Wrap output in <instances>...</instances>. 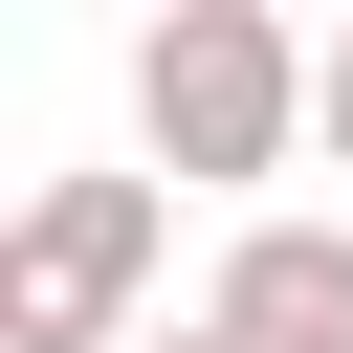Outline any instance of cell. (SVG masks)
Returning <instances> with one entry per match:
<instances>
[{"instance_id":"1","label":"cell","mask_w":353,"mask_h":353,"mask_svg":"<svg viewBox=\"0 0 353 353\" xmlns=\"http://www.w3.org/2000/svg\"><path fill=\"white\" fill-rule=\"evenodd\" d=\"M309 66H331V44H287L265 0H176V22L132 44V132H154V176H199V199L287 176V154H309Z\"/></svg>"},{"instance_id":"2","label":"cell","mask_w":353,"mask_h":353,"mask_svg":"<svg viewBox=\"0 0 353 353\" xmlns=\"http://www.w3.org/2000/svg\"><path fill=\"white\" fill-rule=\"evenodd\" d=\"M154 243H176V176H44L0 221V353H132Z\"/></svg>"},{"instance_id":"3","label":"cell","mask_w":353,"mask_h":353,"mask_svg":"<svg viewBox=\"0 0 353 353\" xmlns=\"http://www.w3.org/2000/svg\"><path fill=\"white\" fill-rule=\"evenodd\" d=\"M199 331H221V353H353V221H287V199H265V221L221 243Z\"/></svg>"},{"instance_id":"4","label":"cell","mask_w":353,"mask_h":353,"mask_svg":"<svg viewBox=\"0 0 353 353\" xmlns=\"http://www.w3.org/2000/svg\"><path fill=\"white\" fill-rule=\"evenodd\" d=\"M309 154L353 176V22H331V66H309Z\"/></svg>"},{"instance_id":"5","label":"cell","mask_w":353,"mask_h":353,"mask_svg":"<svg viewBox=\"0 0 353 353\" xmlns=\"http://www.w3.org/2000/svg\"><path fill=\"white\" fill-rule=\"evenodd\" d=\"M132 353H221V331H132Z\"/></svg>"}]
</instances>
